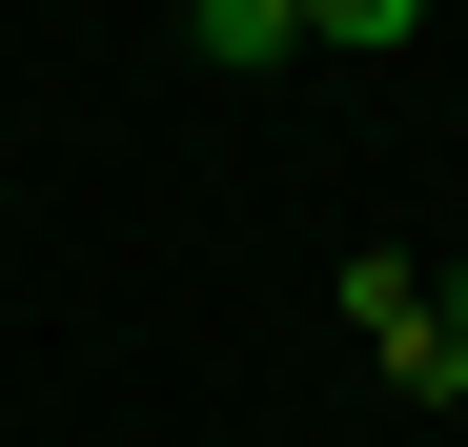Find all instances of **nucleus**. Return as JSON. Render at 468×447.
<instances>
[{"mask_svg": "<svg viewBox=\"0 0 468 447\" xmlns=\"http://www.w3.org/2000/svg\"><path fill=\"white\" fill-rule=\"evenodd\" d=\"M346 326H367V366H387V387H408V407H468V326L428 306V265H346Z\"/></svg>", "mask_w": 468, "mask_h": 447, "instance_id": "1", "label": "nucleus"}, {"mask_svg": "<svg viewBox=\"0 0 468 447\" xmlns=\"http://www.w3.org/2000/svg\"><path fill=\"white\" fill-rule=\"evenodd\" d=\"M184 41L224 61V82H265V61H305V0H184Z\"/></svg>", "mask_w": 468, "mask_h": 447, "instance_id": "2", "label": "nucleus"}, {"mask_svg": "<svg viewBox=\"0 0 468 447\" xmlns=\"http://www.w3.org/2000/svg\"><path fill=\"white\" fill-rule=\"evenodd\" d=\"M305 41H326V61H387V41H428V0H305Z\"/></svg>", "mask_w": 468, "mask_h": 447, "instance_id": "3", "label": "nucleus"}, {"mask_svg": "<svg viewBox=\"0 0 468 447\" xmlns=\"http://www.w3.org/2000/svg\"><path fill=\"white\" fill-rule=\"evenodd\" d=\"M428 306H448V326H468V265H448V285H428Z\"/></svg>", "mask_w": 468, "mask_h": 447, "instance_id": "4", "label": "nucleus"}]
</instances>
